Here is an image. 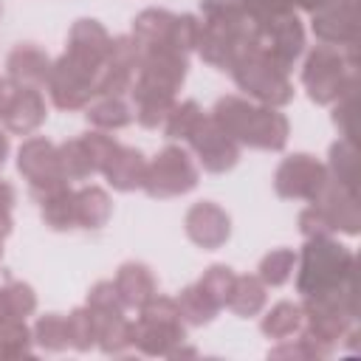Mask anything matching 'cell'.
<instances>
[{
  "mask_svg": "<svg viewBox=\"0 0 361 361\" xmlns=\"http://www.w3.org/2000/svg\"><path fill=\"white\" fill-rule=\"evenodd\" d=\"M203 25L197 34L200 56L228 71L234 59L257 42V23L245 14V8L237 0H200Z\"/></svg>",
  "mask_w": 361,
  "mask_h": 361,
  "instance_id": "6da1fadb",
  "label": "cell"
},
{
  "mask_svg": "<svg viewBox=\"0 0 361 361\" xmlns=\"http://www.w3.org/2000/svg\"><path fill=\"white\" fill-rule=\"evenodd\" d=\"M212 118L234 138L257 149H282L288 141V118L274 107H254L240 96L214 104Z\"/></svg>",
  "mask_w": 361,
  "mask_h": 361,
  "instance_id": "7a4b0ae2",
  "label": "cell"
},
{
  "mask_svg": "<svg viewBox=\"0 0 361 361\" xmlns=\"http://www.w3.org/2000/svg\"><path fill=\"white\" fill-rule=\"evenodd\" d=\"M355 285V259L353 254L333 243L327 234L307 237V245L302 251V271L296 276V288L302 296H319L333 293L341 288Z\"/></svg>",
  "mask_w": 361,
  "mask_h": 361,
  "instance_id": "3957f363",
  "label": "cell"
},
{
  "mask_svg": "<svg viewBox=\"0 0 361 361\" xmlns=\"http://www.w3.org/2000/svg\"><path fill=\"white\" fill-rule=\"evenodd\" d=\"M234 82L254 99L271 104V107H279V104H288L290 96H293V87L288 82V71L259 45V37L254 45H248L237 59L234 65L228 68Z\"/></svg>",
  "mask_w": 361,
  "mask_h": 361,
  "instance_id": "277c9868",
  "label": "cell"
},
{
  "mask_svg": "<svg viewBox=\"0 0 361 361\" xmlns=\"http://www.w3.org/2000/svg\"><path fill=\"white\" fill-rule=\"evenodd\" d=\"M302 82L313 102H336L355 85V45H319L305 62Z\"/></svg>",
  "mask_w": 361,
  "mask_h": 361,
  "instance_id": "5b68a950",
  "label": "cell"
},
{
  "mask_svg": "<svg viewBox=\"0 0 361 361\" xmlns=\"http://www.w3.org/2000/svg\"><path fill=\"white\" fill-rule=\"evenodd\" d=\"M130 338L147 355H169L172 347L183 341L178 302L152 296L147 305H141V319L130 324Z\"/></svg>",
  "mask_w": 361,
  "mask_h": 361,
  "instance_id": "8992f818",
  "label": "cell"
},
{
  "mask_svg": "<svg viewBox=\"0 0 361 361\" xmlns=\"http://www.w3.org/2000/svg\"><path fill=\"white\" fill-rule=\"evenodd\" d=\"M195 183H197V166L192 164L189 152H183L180 147H166L158 152L152 164H147L141 186L149 197H175L195 189Z\"/></svg>",
  "mask_w": 361,
  "mask_h": 361,
  "instance_id": "52a82bcc",
  "label": "cell"
},
{
  "mask_svg": "<svg viewBox=\"0 0 361 361\" xmlns=\"http://www.w3.org/2000/svg\"><path fill=\"white\" fill-rule=\"evenodd\" d=\"M17 166L28 178L31 192H34L37 200L45 197V195H51L54 189L65 186V175H62V166H59V152L45 138H28L20 147Z\"/></svg>",
  "mask_w": 361,
  "mask_h": 361,
  "instance_id": "ba28073f",
  "label": "cell"
},
{
  "mask_svg": "<svg viewBox=\"0 0 361 361\" xmlns=\"http://www.w3.org/2000/svg\"><path fill=\"white\" fill-rule=\"evenodd\" d=\"M257 37H259V45L288 71L293 65V59L302 54V45H305V31H302V23L299 17L293 14V8L276 14V17H268L262 23H257Z\"/></svg>",
  "mask_w": 361,
  "mask_h": 361,
  "instance_id": "9c48e42d",
  "label": "cell"
},
{
  "mask_svg": "<svg viewBox=\"0 0 361 361\" xmlns=\"http://www.w3.org/2000/svg\"><path fill=\"white\" fill-rule=\"evenodd\" d=\"M324 183H327V169L316 158H310L305 152L285 158L279 164L276 175H274V186H276V192L282 197H305V200H313L324 189Z\"/></svg>",
  "mask_w": 361,
  "mask_h": 361,
  "instance_id": "30bf717a",
  "label": "cell"
},
{
  "mask_svg": "<svg viewBox=\"0 0 361 361\" xmlns=\"http://www.w3.org/2000/svg\"><path fill=\"white\" fill-rule=\"evenodd\" d=\"M138 68V45L130 37L110 39L107 56L96 73V93L99 96H121L135 76Z\"/></svg>",
  "mask_w": 361,
  "mask_h": 361,
  "instance_id": "8fae6325",
  "label": "cell"
},
{
  "mask_svg": "<svg viewBox=\"0 0 361 361\" xmlns=\"http://www.w3.org/2000/svg\"><path fill=\"white\" fill-rule=\"evenodd\" d=\"M189 144L197 152L203 169H209V172H226L240 158V144L214 118H206V116L197 124V130L189 135Z\"/></svg>",
  "mask_w": 361,
  "mask_h": 361,
  "instance_id": "7c38bea8",
  "label": "cell"
},
{
  "mask_svg": "<svg viewBox=\"0 0 361 361\" xmlns=\"http://www.w3.org/2000/svg\"><path fill=\"white\" fill-rule=\"evenodd\" d=\"M48 90H51V99L56 107L76 110V107H85L90 102V96L96 93V76L62 56L56 65H51Z\"/></svg>",
  "mask_w": 361,
  "mask_h": 361,
  "instance_id": "4fadbf2b",
  "label": "cell"
},
{
  "mask_svg": "<svg viewBox=\"0 0 361 361\" xmlns=\"http://www.w3.org/2000/svg\"><path fill=\"white\" fill-rule=\"evenodd\" d=\"M107 48H110L107 31L96 20H79L71 28L65 59H71L73 65H79V68H85L87 73L96 76L102 62H104V56H107Z\"/></svg>",
  "mask_w": 361,
  "mask_h": 361,
  "instance_id": "5bb4252c",
  "label": "cell"
},
{
  "mask_svg": "<svg viewBox=\"0 0 361 361\" xmlns=\"http://www.w3.org/2000/svg\"><path fill=\"white\" fill-rule=\"evenodd\" d=\"M0 118L11 133H31L45 118V102L34 87L25 85H6L0 99Z\"/></svg>",
  "mask_w": 361,
  "mask_h": 361,
  "instance_id": "9a60e30c",
  "label": "cell"
},
{
  "mask_svg": "<svg viewBox=\"0 0 361 361\" xmlns=\"http://www.w3.org/2000/svg\"><path fill=\"white\" fill-rule=\"evenodd\" d=\"M186 234L200 248H220L228 240V214L214 203H195L186 212Z\"/></svg>",
  "mask_w": 361,
  "mask_h": 361,
  "instance_id": "2e32d148",
  "label": "cell"
},
{
  "mask_svg": "<svg viewBox=\"0 0 361 361\" xmlns=\"http://www.w3.org/2000/svg\"><path fill=\"white\" fill-rule=\"evenodd\" d=\"M102 172L107 175V180L118 189V192H130L138 189L144 183V172H147V161L138 149L133 147H116L110 152V158L104 161Z\"/></svg>",
  "mask_w": 361,
  "mask_h": 361,
  "instance_id": "e0dca14e",
  "label": "cell"
},
{
  "mask_svg": "<svg viewBox=\"0 0 361 361\" xmlns=\"http://www.w3.org/2000/svg\"><path fill=\"white\" fill-rule=\"evenodd\" d=\"M116 290L124 302V307H141L155 296V274L144 262H124L116 274Z\"/></svg>",
  "mask_w": 361,
  "mask_h": 361,
  "instance_id": "ac0fdd59",
  "label": "cell"
},
{
  "mask_svg": "<svg viewBox=\"0 0 361 361\" xmlns=\"http://www.w3.org/2000/svg\"><path fill=\"white\" fill-rule=\"evenodd\" d=\"M48 73H51V62H48L45 51H39L37 45L25 42L8 54V76L14 85H25V87L45 85Z\"/></svg>",
  "mask_w": 361,
  "mask_h": 361,
  "instance_id": "d6986e66",
  "label": "cell"
},
{
  "mask_svg": "<svg viewBox=\"0 0 361 361\" xmlns=\"http://www.w3.org/2000/svg\"><path fill=\"white\" fill-rule=\"evenodd\" d=\"M172 20H175V14H169L164 8H147V11H141L135 17V23H133V42L138 45V51L169 45Z\"/></svg>",
  "mask_w": 361,
  "mask_h": 361,
  "instance_id": "ffe728a7",
  "label": "cell"
},
{
  "mask_svg": "<svg viewBox=\"0 0 361 361\" xmlns=\"http://www.w3.org/2000/svg\"><path fill=\"white\" fill-rule=\"evenodd\" d=\"M39 203H42V220L51 228L65 231V228L79 226V220H76V192H71L68 186L54 189L51 195L39 197Z\"/></svg>",
  "mask_w": 361,
  "mask_h": 361,
  "instance_id": "44dd1931",
  "label": "cell"
},
{
  "mask_svg": "<svg viewBox=\"0 0 361 361\" xmlns=\"http://www.w3.org/2000/svg\"><path fill=\"white\" fill-rule=\"evenodd\" d=\"M226 305L237 316H254L265 305V285L257 276H234Z\"/></svg>",
  "mask_w": 361,
  "mask_h": 361,
  "instance_id": "7402d4cb",
  "label": "cell"
},
{
  "mask_svg": "<svg viewBox=\"0 0 361 361\" xmlns=\"http://www.w3.org/2000/svg\"><path fill=\"white\" fill-rule=\"evenodd\" d=\"M59 166H62V175L65 180H82V178H90L93 172H99L85 138H73V141H65L59 149Z\"/></svg>",
  "mask_w": 361,
  "mask_h": 361,
  "instance_id": "603a6c76",
  "label": "cell"
},
{
  "mask_svg": "<svg viewBox=\"0 0 361 361\" xmlns=\"http://www.w3.org/2000/svg\"><path fill=\"white\" fill-rule=\"evenodd\" d=\"M110 217V197L99 186H85L76 192V220L85 228H99Z\"/></svg>",
  "mask_w": 361,
  "mask_h": 361,
  "instance_id": "cb8c5ba5",
  "label": "cell"
},
{
  "mask_svg": "<svg viewBox=\"0 0 361 361\" xmlns=\"http://www.w3.org/2000/svg\"><path fill=\"white\" fill-rule=\"evenodd\" d=\"M178 310H180V316H183L189 324H203V322H209V319L220 310V305H217L214 296L197 282V285L186 288V290L178 296Z\"/></svg>",
  "mask_w": 361,
  "mask_h": 361,
  "instance_id": "d4e9b609",
  "label": "cell"
},
{
  "mask_svg": "<svg viewBox=\"0 0 361 361\" xmlns=\"http://www.w3.org/2000/svg\"><path fill=\"white\" fill-rule=\"evenodd\" d=\"M87 121L102 127V130H118V127H127L133 121V113L130 107L121 102V96H102L99 102H93L87 107Z\"/></svg>",
  "mask_w": 361,
  "mask_h": 361,
  "instance_id": "484cf974",
  "label": "cell"
},
{
  "mask_svg": "<svg viewBox=\"0 0 361 361\" xmlns=\"http://www.w3.org/2000/svg\"><path fill=\"white\" fill-rule=\"evenodd\" d=\"M302 327V307L293 302H279L265 319H262V333L271 338H288Z\"/></svg>",
  "mask_w": 361,
  "mask_h": 361,
  "instance_id": "4316f807",
  "label": "cell"
},
{
  "mask_svg": "<svg viewBox=\"0 0 361 361\" xmlns=\"http://www.w3.org/2000/svg\"><path fill=\"white\" fill-rule=\"evenodd\" d=\"M28 327L23 324V319L14 316H3L0 319V358H11V355H28Z\"/></svg>",
  "mask_w": 361,
  "mask_h": 361,
  "instance_id": "83f0119b",
  "label": "cell"
},
{
  "mask_svg": "<svg viewBox=\"0 0 361 361\" xmlns=\"http://www.w3.org/2000/svg\"><path fill=\"white\" fill-rule=\"evenodd\" d=\"M203 121V110L195 104V102H183V104H175L164 121V130L169 138H189L197 124Z\"/></svg>",
  "mask_w": 361,
  "mask_h": 361,
  "instance_id": "f1b7e54d",
  "label": "cell"
},
{
  "mask_svg": "<svg viewBox=\"0 0 361 361\" xmlns=\"http://www.w3.org/2000/svg\"><path fill=\"white\" fill-rule=\"evenodd\" d=\"M293 262H296V254L290 248H276L271 251L262 262H259V279L265 285H282L290 271H293Z\"/></svg>",
  "mask_w": 361,
  "mask_h": 361,
  "instance_id": "f546056e",
  "label": "cell"
},
{
  "mask_svg": "<svg viewBox=\"0 0 361 361\" xmlns=\"http://www.w3.org/2000/svg\"><path fill=\"white\" fill-rule=\"evenodd\" d=\"M330 166L336 172L333 180L344 183L347 189H355V149H353L350 138L333 144V149H330Z\"/></svg>",
  "mask_w": 361,
  "mask_h": 361,
  "instance_id": "4dcf8cb0",
  "label": "cell"
},
{
  "mask_svg": "<svg viewBox=\"0 0 361 361\" xmlns=\"http://www.w3.org/2000/svg\"><path fill=\"white\" fill-rule=\"evenodd\" d=\"M65 322H68V344H73L76 350H87L96 341V324H93L90 307L73 310Z\"/></svg>",
  "mask_w": 361,
  "mask_h": 361,
  "instance_id": "1f68e13d",
  "label": "cell"
},
{
  "mask_svg": "<svg viewBox=\"0 0 361 361\" xmlns=\"http://www.w3.org/2000/svg\"><path fill=\"white\" fill-rule=\"evenodd\" d=\"M34 333H37V341L45 350H62L68 344V322L62 316H56V313L42 316L37 322V330Z\"/></svg>",
  "mask_w": 361,
  "mask_h": 361,
  "instance_id": "d6a6232c",
  "label": "cell"
},
{
  "mask_svg": "<svg viewBox=\"0 0 361 361\" xmlns=\"http://www.w3.org/2000/svg\"><path fill=\"white\" fill-rule=\"evenodd\" d=\"M3 296H6V313L14 316V319H23V316H28L37 307V296H34V290L25 282L6 285L3 288Z\"/></svg>",
  "mask_w": 361,
  "mask_h": 361,
  "instance_id": "836d02e7",
  "label": "cell"
},
{
  "mask_svg": "<svg viewBox=\"0 0 361 361\" xmlns=\"http://www.w3.org/2000/svg\"><path fill=\"white\" fill-rule=\"evenodd\" d=\"M197 34H200V23L192 17V14H180L172 20V28H169V45L178 48V51H189L197 45Z\"/></svg>",
  "mask_w": 361,
  "mask_h": 361,
  "instance_id": "e575fe53",
  "label": "cell"
},
{
  "mask_svg": "<svg viewBox=\"0 0 361 361\" xmlns=\"http://www.w3.org/2000/svg\"><path fill=\"white\" fill-rule=\"evenodd\" d=\"M231 282H234V274H231V268H226V265H212V268L206 271V276L200 279V285L214 296V302H217L220 307H223L226 299H228Z\"/></svg>",
  "mask_w": 361,
  "mask_h": 361,
  "instance_id": "d590c367",
  "label": "cell"
},
{
  "mask_svg": "<svg viewBox=\"0 0 361 361\" xmlns=\"http://www.w3.org/2000/svg\"><path fill=\"white\" fill-rule=\"evenodd\" d=\"M87 307L102 310V313H124V302H121V296H118L113 282L93 285V290L87 293Z\"/></svg>",
  "mask_w": 361,
  "mask_h": 361,
  "instance_id": "8d00e7d4",
  "label": "cell"
},
{
  "mask_svg": "<svg viewBox=\"0 0 361 361\" xmlns=\"http://www.w3.org/2000/svg\"><path fill=\"white\" fill-rule=\"evenodd\" d=\"M353 118H355V85H350L338 96V104H336V113H333V121L344 130L347 138L353 135Z\"/></svg>",
  "mask_w": 361,
  "mask_h": 361,
  "instance_id": "74e56055",
  "label": "cell"
},
{
  "mask_svg": "<svg viewBox=\"0 0 361 361\" xmlns=\"http://www.w3.org/2000/svg\"><path fill=\"white\" fill-rule=\"evenodd\" d=\"M11 206H14V189L0 180V209H11Z\"/></svg>",
  "mask_w": 361,
  "mask_h": 361,
  "instance_id": "f35d334b",
  "label": "cell"
},
{
  "mask_svg": "<svg viewBox=\"0 0 361 361\" xmlns=\"http://www.w3.org/2000/svg\"><path fill=\"white\" fill-rule=\"evenodd\" d=\"M11 231V217H8V209H0V240Z\"/></svg>",
  "mask_w": 361,
  "mask_h": 361,
  "instance_id": "ab89813d",
  "label": "cell"
},
{
  "mask_svg": "<svg viewBox=\"0 0 361 361\" xmlns=\"http://www.w3.org/2000/svg\"><path fill=\"white\" fill-rule=\"evenodd\" d=\"M290 3H296V6H302V8H307V11H316V8L324 6L327 0H290Z\"/></svg>",
  "mask_w": 361,
  "mask_h": 361,
  "instance_id": "60d3db41",
  "label": "cell"
},
{
  "mask_svg": "<svg viewBox=\"0 0 361 361\" xmlns=\"http://www.w3.org/2000/svg\"><path fill=\"white\" fill-rule=\"evenodd\" d=\"M6 152H8V138H6V135H3V130H0V166H3Z\"/></svg>",
  "mask_w": 361,
  "mask_h": 361,
  "instance_id": "b9f144b4",
  "label": "cell"
},
{
  "mask_svg": "<svg viewBox=\"0 0 361 361\" xmlns=\"http://www.w3.org/2000/svg\"><path fill=\"white\" fill-rule=\"evenodd\" d=\"M3 316H8V313H6V296H3V290H0V319H3Z\"/></svg>",
  "mask_w": 361,
  "mask_h": 361,
  "instance_id": "7bdbcfd3",
  "label": "cell"
},
{
  "mask_svg": "<svg viewBox=\"0 0 361 361\" xmlns=\"http://www.w3.org/2000/svg\"><path fill=\"white\" fill-rule=\"evenodd\" d=\"M3 93H6V82L0 79V99H3Z\"/></svg>",
  "mask_w": 361,
  "mask_h": 361,
  "instance_id": "ee69618b",
  "label": "cell"
}]
</instances>
